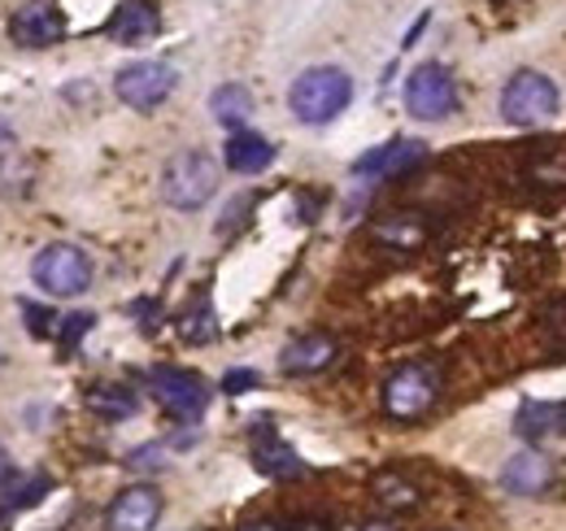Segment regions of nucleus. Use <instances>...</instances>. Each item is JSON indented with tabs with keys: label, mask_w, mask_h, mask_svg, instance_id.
I'll return each instance as SVG.
<instances>
[{
	"label": "nucleus",
	"mask_w": 566,
	"mask_h": 531,
	"mask_svg": "<svg viewBox=\"0 0 566 531\" xmlns=\"http://www.w3.org/2000/svg\"><path fill=\"white\" fill-rule=\"evenodd\" d=\"M370 497L384 506V510H415L423 501V492L401 475V470H379L370 479Z\"/></svg>",
	"instance_id": "nucleus-17"
},
{
	"label": "nucleus",
	"mask_w": 566,
	"mask_h": 531,
	"mask_svg": "<svg viewBox=\"0 0 566 531\" xmlns=\"http://www.w3.org/2000/svg\"><path fill=\"white\" fill-rule=\"evenodd\" d=\"M31 279L49 296H78L92 283V258L78 244H44L31 262Z\"/></svg>",
	"instance_id": "nucleus-5"
},
{
	"label": "nucleus",
	"mask_w": 566,
	"mask_h": 531,
	"mask_svg": "<svg viewBox=\"0 0 566 531\" xmlns=\"http://www.w3.org/2000/svg\"><path fill=\"white\" fill-rule=\"evenodd\" d=\"M375 236H379V240H392V244H401V249L423 244V227H406V222H379Z\"/></svg>",
	"instance_id": "nucleus-23"
},
{
	"label": "nucleus",
	"mask_w": 566,
	"mask_h": 531,
	"mask_svg": "<svg viewBox=\"0 0 566 531\" xmlns=\"http://www.w3.org/2000/svg\"><path fill=\"white\" fill-rule=\"evenodd\" d=\"M244 388H258V375H253V371H231V375L222 379V393H231V397H240Z\"/></svg>",
	"instance_id": "nucleus-26"
},
{
	"label": "nucleus",
	"mask_w": 566,
	"mask_h": 531,
	"mask_svg": "<svg viewBox=\"0 0 566 531\" xmlns=\"http://www.w3.org/2000/svg\"><path fill=\"white\" fill-rule=\"evenodd\" d=\"M354 101V79L340 66H310L296 74L292 92H287V105L296 114V123L305 127H323L332 123L336 114H345Z\"/></svg>",
	"instance_id": "nucleus-1"
},
{
	"label": "nucleus",
	"mask_w": 566,
	"mask_h": 531,
	"mask_svg": "<svg viewBox=\"0 0 566 531\" xmlns=\"http://www.w3.org/2000/svg\"><path fill=\"white\" fill-rule=\"evenodd\" d=\"M92 314H71V319H62V332H57V344H62V353H74V344L83 340V335L92 332Z\"/></svg>",
	"instance_id": "nucleus-24"
},
{
	"label": "nucleus",
	"mask_w": 566,
	"mask_h": 531,
	"mask_svg": "<svg viewBox=\"0 0 566 531\" xmlns=\"http://www.w3.org/2000/svg\"><path fill=\"white\" fill-rule=\"evenodd\" d=\"M501 483L514 497H541L554 483V466L545 462L541 454H514L501 470Z\"/></svg>",
	"instance_id": "nucleus-13"
},
{
	"label": "nucleus",
	"mask_w": 566,
	"mask_h": 531,
	"mask_svg": "<svg viewBox=\"0 0 566 531\" xmlns=\"http://www.w3.org/2000/svg\"><path fill=\"white\" fill-rule=\"evenodd\" d=\"M406 110L423 123H440L458 110V83L440 62H423L406 79Z\"/></svg>",
	"instance_id": "nucleus-6"
},
{
	"label": "nucleus",
	"mask_w": 566,
	"mask_h": 531,
	"mask_svg": "<svg viewBox=\"0 0 566 531\" xmlns=\"http://www.w3.org/2000/svg\"><path fill=\"white\" fill-rule=\"evenodd\" d=\"M563 409H566V405H563Z\"/></svg>",
	"instance_id": "nucleus-31"
},
{
	"label": "nucleus",
	"mask_w": 566,
	"mask_h": 531,
	"mask_svg": "<svg viewBox=\"0 0 566 531\" xmlns=\"http://www.w3.org/2000/svg\"><path fill=\"white\" fill-rule=\"evenodd\" d=\"M518 431L527 436V440H549V436H558L566 431V409L563 405H523V414H518Z\"/></svg>",
	"instance_id": "nucleus-20"
},
{
	"label": "nucleus",
	"mask_w": 566,
	"mask_h": 531,
	"mask_svg": "<svg viewBox=\"0 0 566 531\" xmlns=\"http://www.w3.org/2000/svg\"><path fill=\"white\" fill-rule=\"evenodd\" d=\"M222 162L235 170V175H258L275 162V144L266 135H253V132H235L227 139L222 148Z\"/></svg>",
	"instance_id": "nucleus-14"
},
{
	"label": "nucleus",
	"mask_w": 566,
	"mask_h": 531,
	"mask_svg": "<svg viewBox=\"0 0 566 531\" xmlns=\"http://www.w3.org/2000/svg\"><path fill=\"white\" fill-rule=\"evenodd\" d=\"M336 353H340V344H336L332 335L310 332L283 348L280 366H283V375H318V371H327V366L336 362Z\"/></svg>",
	"instance_id": "nucleus-12"
},
{
	"label": "nucleus",
	"mask_w": 566,
	"mask_h": 531,
	"mask_svg": "<svg viewBox=\"0 0 566 531\" xmlns=\"http://www.w3.org/2000/svg\"><path fill=\"white\" fill-rule=\"evenodd\" d=\"M35 184V162L13 153H0V197H27Z\"/></svg>",
	"instance_id": "nucleus-22"
},
{
	"label": "nucleus",
	"mask_w": 566,
	"mask_h": 531,
	"mask_svg": "<svg viewBox=\"0 0 566 531\" xmlns=\"http://www.w3.org/2000/svg\"><path fill=\"white\" fill-rule=\"evenodd\" d=\"M423 157H427V148L419 144V139H392V144H379V148H370L366 157H357L354 175L397 179V175H406L410 166H419Z\"/></svg>",
	"instance_id": "nucleus-11"
},
{
	"label": "nucleus",
	"mask_w": 566,
	"mask_h": 531,
	"mask_svg": "<svg viewBox=\"0 0 566 531\" xmlns=\"http://www.w3.org/2000/svg\"><path fill=\"white\" fill-rule=\"evenodd\" d=\"M210 114L222 123V127H240L249 114H253V96L244 83H222L210 96Z\"/></svg>",
	"instance_id": "nucleus-19"
},
{
	"label": "nucleus",
	"mask_w": 566,
	"mask_h": 531,
	"mask_svg": "<svg viewBox=\"0 0 566 531\" xmlns=\"http://www.w3.org/2000/svg\"><path fill=\"white\" fill-rule=\"evenodd\" d=\"M213 314H210V301H206V305H201V314H184V335H188V340H210L213 335Z\"/></svg>",
	"instance_id": "nucleus-25"
},
{
	"label": "nucleus",
	"mask_w": 566,
	"mask_h": 531,
	"mask_svg": "<svg viewBox=\"0 0 566 531\" xmlns=\"http://www.w3.org/2000/svg\"><path fill=\"white\" fill-rule=\"evenodd\" d=\"M148 388H153L157 405H161L166 414H175V418H201L206 405H210L206 379L192 375V371H179V366H157V371H148Z\"/></svg>",
	"instance_id": "nucleus-7"
},
{
	"label": "nucleus",
	"mask_w": 566,
	"mask_h": 531,
	"mask_svg": "<svg viewBox=\"0 0 566 531\" xmlns=\"http://www.w3.org/2000/svg\"><path fill=\"white\" fill-rule=\"evenodd\" d=\"M83 405L96 418H132L136 414V393L123 388V384H96V388L83 393Z\"/></svg>",
	"instance_id": "nucleus-18"
},
{
	"label": "nucleus",
	"mask_w": 566,
	"mask_h": 531,
	"mask_svg": "<svg viewBox=\"0 0 566 531\" xmlns=\"http://www.w3.org/2000/svg\"><path fill=\"white\" fill-rule=\"evenodd\" d=\"M253 466L262 475H271V479H296V475H305V462L292 454V445H283L275 431L253 436Z\"/></svg>",
	"instance_id": "nucleus-16"
},
{
	"label": "nucleus",
	"mask_w": 566,
	"mask_h": 531,
	"mask_svg": "<svg viewBox=\"0 0 566 531\" xmlns=\"http://www.w3.org/2000/svg\"><path fill=\"white\" fill-rule=\"evenodd\" d=\"M9 470H13V462H9V454H4V449H0V483H4V479H9Z\"/></svg>",
	"instance_id": "nucleus-28"
},
{
	"label": "nucleus",
	"mask_w": 566,
	"mask_h": 531,
	"mask_svg": "<svg viewBox=\"0 0 566 531\" xmlns=\"http://www.w3.org/2000/svg\"><path fill=\"white\" fill-rule=\"evenodd\" d=\"M49 488H53V479H49V475L4 479V483H0V510H4V514H9V510H27V506H35L40 497H49Z\"/></svg>",
	"instance_id": "nucleus-21"
},
{
	"label": "nucleus",
	"mask_w": 566,
	"mask_h": 531,
	"mask_svg": "<svg viewBox=\"0 0 566 531\" xmlns=\"http://www.w3.org/2000/svg\"><path fill=\"white\" fill-rule=\"evenodd\" d=\"M157 9L148 4V0H123L118 9H114V18H109V35L118 40V44H140V40H148L153 31H157Z\"/></svg>",
	"instance_id": "nucleus-15"
},
{
	"label": "nucleus",
	"mask_w": 566,
	"mask_h": 531,
	"mask_svg": "<svg viewBox=\"0 0 566 531\" xmlns=\"http://www.w3.org/2000/svg\"><path fill=\"white\" fill-rule=\"evenodd\" d=\"M357 531H392V523H361Z\"/></svg>",
	"instance_id": "nucleus-29"
},
{
	"label": "nucleus",
	"mask_w": 566,
	"mask_h": 531,
	"mask_svg": "<svg viewBox=\"0 0 566 531\" xmlns=\"http://www.w3.org/2000/svg\"><path fill=\"white\" fill-rule=\"evenodd\" d=\"M218 192V162L206 148H184L161 170V200L175 209H201Z\"/></svg>",
	"instance_id": "nucleus-2"
},
{
	"label": "nucleus",
	"mask_w": 566,
	"mask_h": 531,
	"mask_svg": "<svg viewBox=\"0 0 566 531\" xmlns=\"http://www.w3.org/2000/svg\"><path fill=\"white\" fill-rule=\"evenodd\" d=\"M9 35L13 44H27V49H49V44H62L66 35V18L53 0H31L22 4L13 18H9Z\"/></svg>",
	"instance_id": "nucleus-9"
},
{
	"label": "nucleus",
	"mask_w": 566,
	"mask_h": 531,
	"mask_svg": "<svg viewBox=\"0 0 566 531\" xmlns=\"http://www.w3.org/2000/svg\"><path fill=\"white\" fill-rule=\"evenodd\" d=\"M0 523H4V510H0Z\"/></svg>",
	"instance_id": "nucleus-30"
},
{
	"label": "nucleus",
	"mask_w": 566,
	"mask_h": 531,
	"mask_svg": "<svg viewBox=\"0 0 566 531\" xmlns=\"http://www.w3.org/2000/svg\"><path fill=\"white\" fill-rule=\"evenodd\" d=\"M157 519H161V492L148 483H132L109 501L105 531H153Z\"/></svg>",
	"instance_id": "nucleus-10"
},
{
	"label": "nucleus",
	"mask_w": 566,
	"mask_h": 531,
	"mask_svg": "<svg viewBox=\"0 0 566 531\" xmlns=\"http://www.w3.org/2000/svg\"><path fill=\"white\" fill-rule=\"evenodd\" d=\"M114 92H118L123 105L148 114V110H157L175 92V70L166 66V62H132V66L118 70Z\"/></svg>",
	"instance_id": "nucleus-8"
},
{
	"label": "nucleus",
	"mask_w": 566,
	"mask_h": 531,
	"mask_svg": "<svg viewBox=\"0 0 566 531\" xmlns=\"http://www.w3.org/2000/svg\"><path fill=\"white\" fill-rule=\"evenodd\" d=\"M384 414L397 423H415L440 400V366L431 362H406L384 379Z\"/></svg>",
	"instance_id": "nucleus-3"
},
{
	"label": "nucleus",
	"mask_w": 566,
	"mask_h": 531,
	"mask_svg": "<svg viewBox=\"0 0 566 531\" xmlns=\"http://www.w3.org/2000/svg\"><path fill=\"white\" fill-rule=\"evenodd\" d=\"M240 531H287V528H283L280 519H249Z\"/></svg>",
	"instance_id": "nucleus-27"
},
{
	"label": "nucleus",
	"mask_w": 566,
	"mask_h": 531,
	"mask_svg": "<svg viewBox=\"0 0 566 531\" xmlns=\"http://www.w3.org/2000/svg\"><path fill=\"white\" fill-rule=\"evenodd\" d=\"M501 114L514 127H545L558 114V87L541 70H518L501 87Z\"/></svg>",
	"instance_id": "nucleus-4"
}]
</instances>
